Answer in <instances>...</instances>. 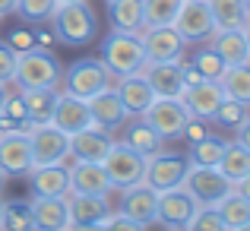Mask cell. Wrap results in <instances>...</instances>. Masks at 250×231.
Instances as JSON below:
<instances>
[{"instance_id": "obj_32", "label": "cell", "mask_w": 250, "mask_h": 231, "mask_svg": "<svg viewBox=\"0 0 250 231\" xmlns=\"http://www.w3.org/2000/svg\"><path fill=\"white\" fill-rule=\"evenodd\" d=\"M32 127V117H29V111H25V102H22V95H6V102H3V108H0V133H13V130H29Z\"/></svg>"}, {"instance_id": "obj_3", "label": "cell", "mask_w": 250, "mask_h": 231, "mask_svg": "<svg viewBox=\"0 0 250 231\" xmlns=\"http://www.w3.org/2000/svg\"><path fill=\"white\" fill-rule=\"evenodd\" d=\"M98 57H102V63L111 70V76H114V79L130 76V73H140V70L146 67L143 42H140L136 32H117V29H111L108 35L102 38Z\"/></svg>"}, {"instance_id": "obj_25", "label": "cell", "mask_w": 250, "mask_h": 231, "mask_svg": "<svg viewBox=\"0 0 250 231\" xmlns=\"http://www.w3.org/2000/svg\"><path fill=\"white\" fill-rule=\"evenodd\" d=\"M114 92H117V98L124 102V108H127L130 117H133V114H146V108L155 102V92L149 89L143 70H140V73H130V76H121L117 85H114Z\"/></svg>"}, {"instance_id": "obj_1", "label": "cell", "mask_w": 250, "mask_h": 231, "mask_svg": "<svg viewBox=\"0 0 250 231\" xmlns=\"http://www.w3.org/2000/svg\"><path fill=\"white\" fill-rule=\"evenodd\" d=\"M51 32H54L57 44H70V48H85L95 42L98 35V16L85 0H70V3H57L48 19Z\"/></svg>"}, {"instance_id": "obj_16", "label": "cell", "mask_w": 250, "mask_h": 231, "mask_svg": "<svg viewBox=\"0 0 250 231\" xmlns=\"http://www.w3.org/2000/svg\"><path fill=\"white\" fill-rule=\"evenodd\" d=\"M70 228H98V222L111 212L108 196L102 193H67Z\"/></svg>"}, {"instance_id": "obj_6", "label": "cell", "mask_w": 250, "mask_h": 231, "mask_svg": "<svg viewBox=\"0 0 250 231\" xmlns=\"http://www.w3.org/2000/svg\"><path fill=\"white\" fill-rule=\"evenodd\" d=\"M187 171H190L187 152H168V149L162 146L155 155L146 158V174H143V181H146L152 190L162 193V190L181 187L184 177H187Z\"/></svg>"}, {"instance_id": "obj_44", "label": "cell", "mask_w": 250, "mask_h": 231, "mask_svg": "<svg viewBox=\"0 0 250 231\" xmlns=\"http://www.w3.org/2000/svg\"><path fill=\"white\" fill-rule=\"evenodd\" d=\"M203 136H209V121L190 117V121H187V127H184V133H181V140H187V146H190V143L203 140Z\"/></svg>"}, {"instance_id": "obj_40", "label": "cell", "mask_w": 250, "mask_h": 231, "mask_svg": "<svg viewBox=\"0 0 250 231\" xmlns=\"http://www.w3.org/2000/svg\"><path fill=\"white\" fill-rule=\"evenodd\" d=\"M187 231H225V219L215 206H196V212L187 222Z\"/></svg>"}, {"instance_id": "obj_12", "label": "cell", "mask_w": 250, "mask_h": 231, "mask_svg": "<svg viewBox=\"0 0 250 231\" xmlns=\"http://www.w3.org/2000/svg\"><path fill=\"white\" fill-rule=\"evenodd\" d=\"M200 203L187 193L184 187H171L159 193V212H155V222H162L165 228H187L190 215L196 212Z\"/></svg>"}, {"instance_id": "obj_2", "label": "cell", "mask_w": 250, "mask_h": 231, "mask_svg": "<svg viewBox=\"0 0 250 231\" xmlns=\"http://www.w3.org/2000/svg\"><path fill=\"white\" fill-rule=\"evenodd\" d=\"M16 83L19 89H61L63 63L51 48H29L16 57Z\"/></svg>"}, {"instance_id": "obj_43", "label": "cell", "mask_w": 250, "mask_h": 231, "mask_svg": "<svg viewBox=\"0 0 250 231\" xmlns=\"http://www.w3.org/2000/svg\"><path fill=\"white\" fill-rule=\"evenodd\" d=\"M6 44H10L16 54H22V51L35 48V35H32V29H13L10 38H6Z\"/></svg>"}, {"instance_id": "obj_46", "label": "cell", "mask_w": 250, "mask_h": 231, "mask_svg": "<svg viewBox=\"0 0 250 231\" xmlns=\"http://www.w3.org/2000/svg\"><path fill=\"white\" fill-rule=\"evenodd\" d=\"M234 140H238L241 146L250 149V117H247V121H241L238 127H234Z\"/></svg>"}, {"instance_id": "obj_22", "label": "cell", "mask_w": 250, "mask_h": 231, "mask_svg": "<svg viewBox=\"0 0 250 231\" xmlns=\"http://www.w3.org/2000/svg\"><path fill=\"white\" fill-rule=\"evenodd\" d=\"M70 193H102V196H108L111 190V181H108V174H104V168H102V162H76L73 158V165H70Z\"/></svg>"}, {"instance_id": "obj_35", "label": "cell", "mask_w": 250, "mask_h": 231, "mask_svg": "<svg viewBox=\"0 0 250 231\" xmlns=\"http://www.w3.org/2000/svg\"><path fill=\"white\" fill-rule=\"evenodd\" d=\"M0 228H10V231H35L32 206H29V203H3V212H0Z\"/></svg>"}, {"instance_id": "obj_7", "label": "cell", "mask_w": 250, "mask_h": 231, "mask_svg": "<svg viewBox=\"0 0 250 231\" xmlns=\"http://www.w3.org/2000/svg\"><path fill=\"white\" fill-rule=\"evenodd\" d=\"M200 206H215L222 196L231 190V181L219 171V165H190L187 177L181 184Z\"/></svg>"}, {"instance_id": "obj_15", "label": "cell", "mask_w": 250, "mask_h": 231, "mask_svg": "<svg viewBox=\"0 0 250 231\" xmlns=\"http://www.w3.org/2000/svg\"><path fill=\"white\" fill-rule=\"evenodd\" d=\"M111 143H114L111 130L98 127V124H89L85 130L70 136V158H76V162H104Z\"/></svg>"}, {"instance_id": "obj_53", "label": "cell", "mask_w": 250, "mask_h": 231, "mask_svg": "<svg viewBox=\"0 0 250 231\" xmlns=\"http://www.w3.org/2000/svg\"><path fill=\"white\" fill-rule=\"evenodd\" d=\"M57 3H70V0H57Z\"/></svg>"}, {"instance_id": "obj_27", "label": "cell", "mask_w": 250, "mask_h": 231, "mask_svg": "<svg viewBox=\"0 0 250 231\" xmlns=\"http://www.w3.org/2000/svg\"><path fill=\"white\" fill-rule=\"evenodd\" d=\"M108 22L117 32H136L146 29L143 19V0H108Z\"/></svg>"}, {"instance_id": "obj_24", "label": "cell", "mask_w": 250, "mask_h": 231, "mask_svg": "<svg viewBox=\"0 0 250 231\" xmlns=\"http://www.w3.org/2000/svg\"><path fill=\"white\" fill-rule=\"evenodd\" d=\"M215 48V54L225 61V67H238V63H250V44L244 29H215L206 38Z\"/></svg>"}, {"instance_id": "obj_36", "label": "cell", "mask_w": 250, "mask_h": 231, "mask_svg": "<svg viewBox=\"0 0 250 231\" xmlns=\"http://www.w3.org/2000/svg\"><path fill=\"white\" fill-rule=\"evenodd\" d=\"M184 0H143V19L146 25H171Z\"/></svg>"}, {"instance_id": "obj_13", "label": "cell", "mask_w": 250, "mask_h": 231, "mask_svg": "<svg viewBox=\"0 0 250 231\" xmlns=\"http://www.w3.org/2000/svg\"><path fill=\"white\" fill-rule=\"evenodd\" d=\"M121 209L136 219L140 225H155V212H159V190H152L146 181L130 184V187L121 190Z\"/></svg>"}, {"instance_id": "obj_5", "label": "cell", "mask_w": 250, "mask_h": 231, "mask_svg": "<svg viewBox=\"0 0 250 231\" xmlns=\"http://www.w3.org/2000/svg\"><path fill=\"white\" fill-rule=\"evenodd\" d=\"M102 168H104V174H108L111 187L124 190V187H130V184L143 181V174H146V158L140 152H133L124 140H114L111 149H108V155H104V162H102Z\"/></svg>"}, {"instance_id": "obj_4", "label": "cell", "mask_w": 250, "mask_h": 231, "mask_svg": "<svg viewBox=\"0 0 250 231\" xmlns=\"http://www.w3.org/2000/svg\"><path fill=\"white\" fill-rule=\"evenodd\" d=\"M111 70L102 63V57H80L70 67H63V92L76 98H92L95 92L108 89L111 85Z\"/></svg>"}, {"instance_id": "obj_23", "label": "cell", "mask_w": 250, "mask_h": 231, "mask_svg": "<svg viewBox=\"0 0 250 231\" xmlns=\"http://www.w3.org/2000/svg\"><path fill=\"white\" fill-rule=\"evenodd\" d=\"M143 76H146L149 89L155 92V98H181L184 95V79H181V61L177 63H149L143 67Z\"/></svg>"}, {"instance_id": "obj_26", "label": "cell", "mask_w": 250, "mask_h": 231, "mask_svg": "<svg viewBox=\"0 0 250 231\" xmlns=\"http://www.w3.org/2000/svg\"><path fill=\"white\" fill-rule=\"evenodd\" d=\"M124 143H127L133 152H140L143 158H149V155H155L162 146H165V140H162L159 133H155V127L146 121L143 114H133V121H124Z\"/></svg>"}, {"instance_id": "obj_30", "label": "cell", "mask_w": 250, "mask_h": 231, "mask_svg": "<svg viewBox=\"0 0 250 231\" xmlns=\"http://www.w3.org/2000/svg\"><path fill=\"white\" fill-rule=\"evenodd\" d=\"M19 95L25 102V111H29L32 124H48L51 114H54L61 89H19Z\"/></svg>"}, {"instance_id": "obj_54", "label": "cell", "mask_w": 250, "mask_h": 231, "mask_svg": "<svg viewBox=\"0 0 250 231\" xmlns=\"http://www.w3.org/2000/svg\"><path fill=\"white\" fill-rule=\"evenodd\" d=\"M0 212H3V203H0Z\"/></svg>"}, {"instance_id": "obj_48", "label": "cell", "mask_w": 250, "mask_h": 231, "mask_svg": "<svg viewBox=\"0 0 250 231\" xmlns=\"http://www.w3.org/2000/svg\"><path fill=\"white\" fill-rule=\"evenodd\" d=\"M13 13H16V0H0V19L13 16Z\"/></svg>"}, {"instance_id": "obj_28", "label": "cell", "mask_w": 250, "mask_h": 231, "mask_svg": "<svg viewBox=\"0 0 250 231\" xmlns=\"http://www.w3.org/2000/svg\"><path fill=\"white\" fill-rule=\"evenodd\" d=\"M215 209L222 212L228 231H247L250 228V200L241 196L238 190H228V193L215 203Z\"/></svg>"}, {"instance_id": "obj_19", "label": "cell", "mask_w": 250, "mask_h": 231, "mask_svg": "<svg viewBox=\"0 0 250 231\" xmlns=\"http://www.w3.org/2000/svg\"><path fill=\"white\" fill-rule=\"evenodd\" d=\"M51 124H54L57 130H63L67 136L85 130L92 124L85 98H76V95H70V92H61V95H57V105H54V114H51Z\"/></svg>"}, {"instance_id": "obj_9", "label": "cell", "mask_w": 250, "mask_h": 231, "mask_svg": "<svg viewBox=\"0 0 250 231\" xmlns=\"http://www.w3.org/2000/svg\"><path fill=\"white\" fill-rule=\"evenodd\" d=\"M140 42H143V54H146L149 63H165V61L177 63V61H184V54L190 48L177 35L174 25H146L140 32Z\"/></svg>"}, {"instance_id": "obj_45", "label": "cell", "mask_w": 250, "mask_h": 231, "mask_svg": "<svg viewBox=\"0 0 250 231\" xmlns=\"http://www.w3.org/2000/svg\"><path fill=\"white\" fill-rule=\"evenodd\" d=\"M32 35H35V44H38V48H51V44H57V38H54V32H51V25L44 29V25L38 22L35 29H32Z\"/></svg>"}, {"instance_id": "obj_49", "label": "cell", "mask_w": 250, "mask_h": 231, "mask_svg": "<svg viewBox=\"0 0 250 231\" xmlns=\"http://www.w3.org/2000/svg\"><path fill=\"white\" fill-rule=\"evenodd\" d=\"M6 95H10V89H6L3 83H0V108H3V102H6Z\"/></svg>"}, {"instance_id": "obj_39", "label": "cell", "mask_w": 250, "mask_h": 231, "mask_svg": "<svg viewBox=\"0 0 250 231\" xmlns=\"http://www.w3.org/2000/svg\"><path fill=\"white\" fill-rule=\"evenodd\" d=\"M54 6H57V0H16V13L32 25L48 22L51 13H54Z\"/></svg>"}, {"instance_id": "obj_10", "label": "cell", "mask_w": 250, "mask_h": 231, "mask_svg": "<svg viewBox=\"0 0 250 231\" xmlns=\"http://www.w3.org/2000/svg\"><path fill=\"white\" fill-rule=\"evenodd\" d=\"M171 25L177 29V35L187 44H203L215 32V22H212V13H209L206 0H184Z\"/></svg>"}, {"instance_id": "obj_51", "label": "cell", "mask_w": 250, "mask_h": 231, "mask_svg": "<svg viewBox=\"0 0 250 231\" xmlns=\"http://www.w3.org/2000/svg\"><path fill=\"white\" fill-rule=\"evenodd\" d=\"M244 35H247V44H250V22L244 25Z\"/></svg>"}, {"instance_id": "obj_41", "label": "cell", "mask_w": 250, "mask_h": 231, "mask_svg": "<svg viewBox=\"0 0 250 231\" xmlns=\"http://www.w3.org/2000/svg\"><path fill=\"white\" fill-rule=\"evenodd\" d=\"M98 228H108V231H143L146 225H140L136 219H130L124 209H117V212H108L102 222H98Z\"/></svg>"}, {"instance_id": "obj_29", "label": "cell", "mask_w": 250, "mask_h": 231, "mask_svg": "<svg viewBox=\"0 0 250 231\" xmlns=\"http://www.w3.org/2000/svg\"><path fill=\"white\" fill-rule=\"evenodd\" d=\"M209 13H212L215 29H244L250 22V13L244 0H206Z\"/></svg>"}, {"instance_id": "obj_47", "label": "cell", "mask_w": 250, "mask_h": 231, "mask_svg": "<svg viewBox=\"0 0 250 231\" xmlns=\"http://www.w3.org/2000/svg\"><path fill=\"white\" fill-rule=\"evenodd\" d=\"M231 190H238L241 196H247V200H250V174H244L241 181H234V184H231Z\"/></svg>"}, {"instance_id": "obj_31", "label": "cell", "mask_w": 250, "mask_h": 231, "mask_svg": "<svg viewBox=\"0 0 250 231\" xmlns=\"http://www.w3.org/2000/svg\"><path fill=\"white\" fill-rule=\"evenodd\" d=\"M219 171L228 177V181H241L244 174H250V149L247 146H241L238 140H231L225 146V152H222L219 158Z\"/></svg>"}, {"instance_id": "obj_34", "label": "cell", "mask_w": 250, "mask_h": 231, "mask_svg": "<svg viewBox=\"0 0 250 231\" xmlns=\"http://www.w3.org/2000/svg\"><path fill=\"white\" fill-rule=\"evenodd\" d=\"M225 146H228V140L209 133V136H203V140L190 143L187 158H190V165H219V158H222V152H225Z\"/></svg>"}, {"instance_id": "obj_18", "label": "cell", "mask_w": 250, "mask_h": 231, "mask_svg": "<svg viewBox=\"0 0 250 231\" xmlns=\"http://www.w3.org/2000/svg\"><path fill=\"white\" fill-rule=\"evenodd\" d=\"M32 196H67L70 193V171L67 165H32L25 171Z\"/></svg>"}, {"instance_id": "obj_17", "label": "cell", "mask_w": 250, "mask_h": 231, "mask_svg": "<svg viewBox=\"0 0 250 231\" xmlns=\"http://www.w3.org/2000/svg\"><path fill=\"white\" fill-rule=\"evenodd\" d=\"M222 98H225V89H222L219 79H203V83L193 85V89L184 92L181 102L187 105L190 117H200V121L212 124V117H215V111H219Z\"/></svg>"}, {"instance_id": "obj_8", "label": "cell", "mask_w": 250, "mask_h": 231, "mask_svg": "<svg viewBox=\"0 0 250 231\" xmlns=\"http://www.w3.org/2000/svg\"><path fill=\"white\" fill-rule=\"evenodd\" d=\"M32 143V158L35 165H67L70 162V136L63 130H57L54 124H32L29 130Z\"/></svg>"}, {"instance_id": "obj_20", "label": "cell", "mask_w": 250, "mask_h": 231, "mask_svg": "<svg viewBox=\"0 0 250 231\" xmlns=\"http://www.w3.org/2000/svg\"><path fill=\"white\" fill-rule=\"evenodd\" d=\"M85 105H89V114H92V124H98V127L104 130H121L124 121H127V108H124V102L117 98V92L111 89H102L95 92L92 98H85Z\"/></svg>"}, {"instance_id": "obj_42", "label": "cell", "mask_w": 250, "mask_h": 231, "mask_svg": "<svg viewBox=\"0 0 250 231\" xmlns=\"http://www.w3.org/2000/svg\"><path fill=\"white\" fill-rule=\"evenodd\" d=\"M16 51L10 48L6 42H0V83L3 85H10V83H16Z\"/></svg>"}, {"instance_id": "obj_33", "label": "cell", "mask_w": 250, "mask_h": 231, "mask_svg": "<svg viewBox=\"0 0 250 231\" xmlns=\"http://www.w3.org/2000/svg\"><path fill=\"white\" fill-rule=\"evenodd\" d=\"M222 89L228 98H238V102L250 105V63H238V67H225L222 73Z\"/></svg>"}, {"instance_id": "obj_50", "label": "cell", "mask_w": 250, "mask_h": 231, "mask_svg": "<svg viewBox=\"0 0 250 231\" xmlns=\"http://www.w3.org/2000/svg\"><path fill=\"white\" fill-rule=\"evenodd\" d=\"M3 184H6V174L0 171V193H3Z\"/></svg>"}, {"instance_id": "obj_55", "label": "cell", "mask_w": 250, "mask_h": 231, "mask_svg": "<svg viewBox=\"0 0 250 231\" xmlns=\"http://www.w3.org/2000/svg\"><path fill=\"white\" fill-rule=\"evenodd\" d=\"M104 3H108V0H104Z\"/></svg>"}, {"instance_id": "obj_11", "label": "cell", "mask_w": 250, "mask_h": 231, "mask_svg": "<svg viewBox=\"0 0 250 231\" xmlns=\"http://www.w3.org/2000/svg\"><path fill=\"white\" fill-rule=\"evenodd\" d=\"M143 117L155 127V133H159L162 140H181L184 127H187V121H190V111L181 98H155Z\"/></svg>"}, {"instance_id": "obj_52", "label": "cell", "mask_w": 250, "mask_h": 231, "mask_svg": "<svg viewBox=\"0 0 250 231\" xmlns=\"http://www.w3.org/2000/svg\"><path fill=\"white\" fill-rule=\"evenodd\" d=\"M244 6H247V13H250V0H244Z\"/></svg>"}, {"instance_id": "obj_38", "label": "cell", "mask_w": 250, "mask_h": 231, "mask_svg": "<svg viewBox=\"0 0 250 231\" xmlns=\"http://www.w3.org/2000/svg\"><path fill=\"white\" fill-rule=\"evenodd\" d=\"M190 63H193V67L203 73V79H222V73H225V61L215 54L212 44H203V48H196L193 57H190Z\"/></svg>"}, {"instance_id": "obj_14", "label": "cell", "mask_w": 250, "mask_h": 231, "mask_svg": "<svg viewBox=\"0 0 250 231\" xmlns=\"http://www.w3.org/2000/svg\"><path fill=\"white\" fill-rule=\"evenodd\" d=\"M32 165H35V158H32L29 133H22V130L0 133V171H3L6 177L10 174H25Z\"/></svg>"}, {"instance_id": "obj_21", "label": "cell", "mask_w": 250, "mask_h": 231, "mask_svg": "<svg viewBox=\"0 0 250 231\" xmlns=\"http://www.w3.org/2000/svg\"><path fill=\"white\" fill-rule=\"evenodd\" d=\"M29 206H32V219H35L38 231H67L70 228L67 196H35Z\"/></svg>"}, {"instance_id": "obj_37", "label": "cell", "mask_w": 250, "mask_h": 231, "mask_svg": "<svg viewBox=\"0 0 250 231\" xmlns=\"http://www.w3.org/2000/svg\"><path fill=\"white\" fill-rule=\"evenodd\" d=\"M247 117H250V105L225 95V98H222V105H219V111H215V117H212V124H215V127H222V130H234L241 121H247Z\"/></svg>"}]
</instances>
